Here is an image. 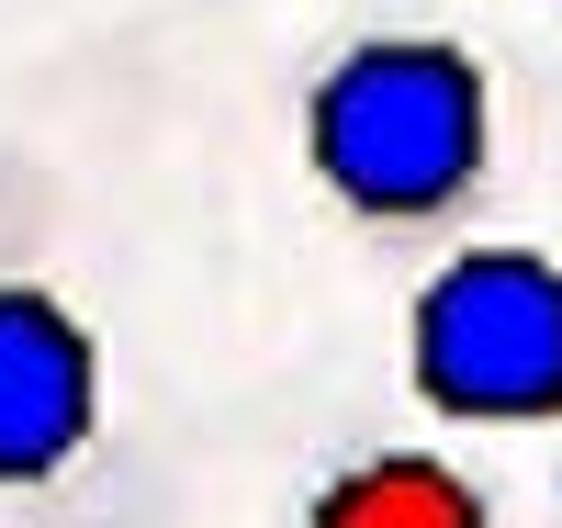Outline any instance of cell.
Masks as SVG:
<instances>
[{
  "label": "cell",
  "mask_w": 562,
  "mask_h": 528,
  "mask_svg": "<svg viewBox=\"0 0 562 528\" xmlns=\"http://www.w3.org/2000/svg\"><path fill=\"white\" fill-rule=\"evenodd\" d=\"M293 147L315 203L349 236L428 248L495 180V68L439 23H371L315 57L293 102Z\"/></svg>",
  "instance_id": "6da1fadb"
},
{
  "label": "cell",
  "mask_w": 562,
  "mask_h": 528,
  "mask_svg": "<svg viewBox=\"0 0 562 528\" xmlns=\"http://www.w3.org/2000/svg\"><path fill=\"white\" fill-rule=\"evenodd\" d=\"M304 528H495V495L428 439H371L338 472H315Z\"/></svg>",
  "instance_id": "277c9868"
},
{
  "label": "cell",
  "mask_w": 562,
  "mask_h": 528,
  "mask_svg": "<svg viewBox=\"0 0 562 528\" xmlns=\"http://www.w3.org/2000/svg\"><path fill=\"white\" fill-rule=\"evenodd\" d=\"M405 394L439 427H562V259L450 248L405 293Z\"/></svg>",
  "instance_id": "7a4b0ae2"
},
{
  "label": "cell",
  "mask_w": 562,
  "mask_h": 528,
  "mask_svg": "<svg viewBox=\"0 0 562 528\" xmlns=\"http://www.w3.org/2000/svg\"><path fill=\"white\" fill-rule=\"evenodd\" d=\"M113 427L102 326L34 236H0V506H57Z\"/></svg>",
  "instance_id": "3957f363"
}]
</instances>
